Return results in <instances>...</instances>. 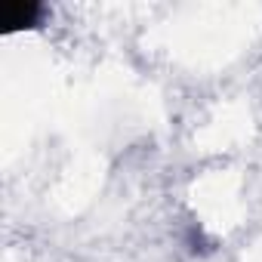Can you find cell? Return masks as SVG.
Here are the masks:
<instances>
[{
  "label": "cell",
  "mask_w": 262,
  "mask_h": 262,
  "mask_svg": "<svg viewBox=\"0 0 262 262\" xmlns=\"http://www.w3.org/2000/svg\"><path fill=\"white\" fill-rule=\"evenodd\" d=\"M43 16H47V7L28 0V4H16V7L4 10V25H10V28H31V25H40Z\"/></svg>",
  "instance_id": "6da1fadb"
}]
</instances>
